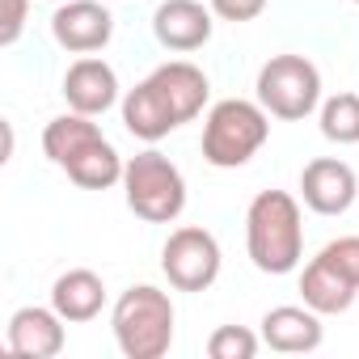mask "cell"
Masks as SVG:
<instances>
[{
    "label": "cell",
    "instance_id": "obj_16",
    "mask_svg": "<svg viewBox=\"0 0 359 359\" xmlns=\"http://www.w3.org/2000/svg\"><path fill=\"white\" fill-rule=\"evenodd\" d=\"M123 169H127V161L118 156V148H114L106 135L93 140L89 148H81V152L64 165V173L72 177L76 187H85V191H106V187L123 182Z\"/></svg>",
    "mask_w": 359,
    "mask_h": 359
},
{
    "label": "cell",
    "instance_id": "obj_24",
    "mask_svg": "<svg viewBox=\"0 0 359 359\" xmlns=\"http://www.w3.org/2000/svg\"><path fill=\"white\" fill-rule=\"evenodd\" d=\"M355 5H359V0H355Z\"/></svg>",
    "mask_w": 359,
    "mask_h": 359
},
{
    "label": "cell",
    "instance_id": "obj_19",
    "mask_svg": "<svg viewBox=\"0 0 359 359\" xmlns=\"http://www.w3.org/2000/svg\"><path fill=\"white\" fill-rule=\"evenodd\" d=\"M208 355L212 359H254L258 355V334H250L245 325H220L208 338Z\"/></svg>",
    "mask_w": 359,
    "mask_h": 359
},
{
    "label": "cell",
    "instance_id": "obj_4",
    "mask_svg": "<svg viewBox=\"0 0 359 359\" xmlns=\"http://www.w3.org/2000/svg\"><path fill=\"white\" fill-rule=\"evenodd\" d=\"M271 135V118L262 102L224 97L212 106L203 123V161L216 169H241Z\"/></svg>",
    "mask_w": 359,
    "mask_h": 359
},
{
    "label": "cell",
    "instance_id": "obj_23",
    "mask_svg": "<svg viewBox=\"0 0 359 359\" xmlns=\"http://www.w3.org/2000/svg\"><path fill=\"white\" fill-rule=\"evenodd\" d=\"M55 5H64V0H55Z\"/></svg>",
    "mask_w": 359,
    "mask_h": 359
},
{
    "label": "cell",
    "instance_id": "obj_21",
    "mask_svg": "<svg viewBox=\"0 0 359 359\" xmlns=\"http://www.w3.org/2000/svg\"><path fill=\"white\" fill-rule=\"evenodd\" d=\"M262 9H266V0H212V13L224 22H237V26L262 18Z\"/></svg>",
    "mask_w": 359,
    "mask_h": 359
},
{
    "label": "cell",
    "instance_id": "obj_18",
    "mask_svg": "<svg viewBox=\"0 0 359 359\" xmlns=\"http://www.w3.org/2000/svg\"><path fill=\"white\" fill-rule=\"evenodd\" d=\"M321 135L330 144H359V93H334L321 102Z\"/></svg>",
    "mask_w": 359,
    "mask_h": 359
},
{
    "label": "cell",
    "instance_id": "obj_22",
    "mask_svg": "<svg viewBox=\"0 0 359 359\" xmlns=\"http://www.w3.org/2000/svg\"><path fill=\"white\" fill-rule=\"evenodd\" d=\"M26 26V0H5V18H0V47H13Z\"/></svg>",
    "mask_w": 359,
    "mask_h": 359
},
{
    "label": "cell",
    "instance_id": "obj_14",
    "mask_svg": "<svg viewBox=\"0 0 359 359\" xmlns=\"http://www.w3.org/2000/svg\"><path fill=\"white\" fill-rule=\"evenodd\" d=\"M102 304H106V283H102V275H93V271H85V266L64 271V275L51 283V309H55L64 321H72V325L93 321V317L102 313Z\"/></svg>",
    "mask_w": 359,
    "mask_h": 359
},
{
    "label": "cell",
    "instance_id": "obj_1",
    "mask_svg": "<svg viewBox=\"0 0 359 359\" xmlns=\"http://www.w3.org/2000/svg\"><path fill=\"white\" fill-rule=\"evenodd\" d=\"M208 76L187 64V60H169L161 68H152L135 89H127L123 97V127L144 140V144H156L165 140L169 131H177L182 123H191L203 106H208Z\"/></svg>",
    "mask_w": 359,
    "mask_h": 359
},
{
    "label": "cell",
    "instance_id": "obj_11",
    "mask_svg": "<svg viewBox=\"0 0 359 359\" xmlns=\"http://www.w3.org/2000/svg\"><path fill=\"white\" fill-rule=\"evenodd\" d=\"M212 13L199 0H165L152 13V34L165 51H199L212 39Z\"/></svg>",
    "mask_w": 359,
    "mask_h": 359
},
{
    "label": "cell",
    "instance_id": "obj_13",
    "mask_svg": "<svg viewBox=\"0 0 359 359\" xmlns=\"http://www.w3.org/2000/svg\"><path fill=\"white\" fill-rule=\"evenodd\" d=\"M325 338L321 330V313L317 309H300V304H279L262 317V342L279 355H304V351H317Z\"/></svg>",
    "mask_w": 359,
    "mask_h": 359
},
{
    "label": "cell",
    "instance_id": "obj_17",
    "mask_svg": "<svg viewBox=\"0 0 359 359\" xmlns=\"http://www.w3.org/2000/svg\"><path fill=\"white\" fill-rule=\"evenodd\" d=\"M93 140H102V127L89 118V114H60V118H51L47 127H43V152L64 169L81 148H89Z\"/></svg>",
    "mask_w": 359,
    "mask_h": 359
},
{
    "label": "cell",
    "instance_id": "obj_10",
    "mask_svg": "<svg viewBox=\"0 0 359 359\" xmlns=\"http://www.w3.org/2000/svg\"><path fill=\"white\" fill-rule=\"evenodd\" d=\"M64 97H68V110L97 118L118 102V76H114V68L106 60L85 55L64 72Z\"/></svg>",
    "mask_w": 359,
    "mask_h": 359
},
{
    "label": "cell",
    "instance_id": "obj_20",
    "mask_svg": "<svg viewBox=\"0 0 359 359\" xmlns=\"http://www.w3.org/2000/svg\"><path fill=\"white\" fill-rule=\"evenodd\" d=\"M321 258H325L338 275H346V279L359 287V237H338V241H330V245L321 250Z\"/></svg>",
    "mask_w": 359,
    "mask_h": 359
},
{
    "label": "cell",
    "instance_id": "obj_12",
    "mask_svg": "<svg viewBox=\"0 0 359 359\" xmlns=\"http://www.w3.org/2000/svg\"><path fill=\"white\" fill-rule=\"evenodd\" d=\"M9 351L22 359H55L64 351V317L39 304L18 309L9 317Z\"/></svg>",
    "mask_w": 359,
    "mask_h": 359
},
{
    "label": "cell",
    "instance_id": "obj_9",
    "mask_svg": "<svg viewBox=\"0 0 359 359\" xmlns=\"http://www.w3.org/2000/svg\"><path fill=\"white\" fill-rule=\"evenodd\" d=\"M51 34L72 55H93L114 39V18L97 0H64L51 13Z\"/></svg>",
    "mask_w": 359,
    "mask_h": 359
},
{
    "label": "cell",
    "instance_id": "obj_2",
    "mask_svg": "<svg viewBox=\"0 0 359 359\" xmlns=\"http://www.w3.org/2000/svg\"><path fill=\"white\" fill-rule=\"evenodd\" d=\"M245 250L262 275H287L300 266L304 224H300V203L287 191L254 195V203L245 212Z\"/></svg>",
    "mask_w": 359,
    "mask_h": 359
},
{
    "label": "cell",
    "instance_id": "obj_7",
    "mask_svg": "<svg viewBox=\"0 0 359 359\" xmlns=\"http://www.w3.org/2000/svg\"><path fill=\"white\" fill-rule=\"evenodd\" d=\"M161 271L177 292H208L220 275V241L208 229H173L161 250Z\"/></svg>",
    "mask_w": 359,
    "mask_h": 359
},
{
    "label": "cell",
    "instance_id": "obj_6",
    "mask_svg": "<svg viewBox=\"0 0 359 359\" xmlns=\"http://www.w3.org/2000/svg\"><path fill=\"white\" fill-rule=\"evenodd\" d=\"M258 102L275 118H309L321 106V72L304 55H271L258 68Z\"/></svg>",
    "mask_w": 359,
    "mask_h": 359
},
{
    "label": "cell",
    "instance_id": "obj_15",
    "mask_svg": "<svg viewBox=\"0 0 359 359\" xmlns=\"http://www.w3.org/2000/svg\"><path fill=\"white\" fill-rule=\"evenodd\" d=\"M355 283L346 279V275H338L321 254L304 266V275H300V296H304V304L309 309H317L321 317H330V313H346L351 304H355Z\"/></svg>",
    "mask_w": 359,
    "mask_h": 359
},
{
    "label": "cell",
    "instance_id": "obj_3",
    "mask_svg": "<svg viewBox=\"0 0 359 359\" xmlns=\"http://www.w3.org/2000/svg\"><path fill=\"white\" fill-rule=\"evenodd\" d=\"M114 342L127 359H161L173 346V304L161 287H127L110 313Z\"/></svg>",
    "mask_w": 359,
    "mask_h": 359
},
{
    "label": "cell",
    "instance_id": "obj_5",
    "mask_svg": "<svg viewBox=\"0 0 359 359\" xmlns=\"http://www.w3.org/2000/svg\"><path fill=\"white\" fill-rule=\"evenodd\" d=\"M123 195H127V208L148 220V224H173L187 208V177L165 152L148 148V152H135L123 169Z\"/></svg>",
    "mask_w": 359,
    "mask_h": 359
},
{
    "label": "cell",
    "instance_id": "obj_8",
    "mask_svg": "<svg viewBox=\"0 0 359 359\" xmlns=\"http://www.w3.org/2000/svg\"><path fill=\"white\" fill-rule=\"evenodd\" d=\"M300 195H304L309 212H317V216H342V212H351V203L359 195V177H355V169L346 161L317 156L300 173Z\"/></svg>",
    "mask_w": 359,
    "mask_h": 359
}]
</instances>
